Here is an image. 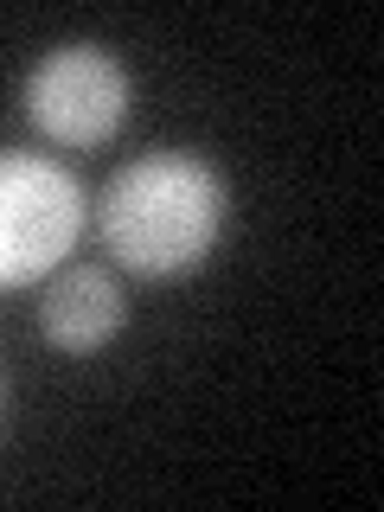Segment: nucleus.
<instances>
[{
  "mask_svg": "<svg viewBox=\"0 0 384 512\" xmlns=\"http://www.w3.org/2000/svg\"><path fill=\"white\" fill-rule=\"evenodd\" d=\"M26 116L52 148H103L128 122V71L109 45H52L26 77Z\"/></svg>",
  "mask_w": 384,
  "mask_h": 512,
  "instance_id": "3",
  "label": "nucleus"
},
{
  "mask_svg": "<svg viewBox=\"0 0 384 512\" xmlns=\"http://www.w3.org/2000/svg\"><path fill=\"white\" fill-rule=\"evenodd\" d=\"M0 416H7V378H0Z\"/></svg>",
  "mask_w": 384,
  "mask_h": 512,
  "instance_id": "5",
  "label": "nucleus"
},
{
  "mask_svg": "<svg viewBox=\"0 0 384 512\" xmlns=\"http://www.w3.org/2000/svg\"><path fill=\"white\" fill-rule=\"evenodd\" d=\"M224 218H231V192L218 167L186 148H154L135 154L128 167L109 173L103 205H96V231L103 250L135 276H186L218 250Z\"/></svg>",
  "mask_w": 384,
  "mask_h": 512,
  "instance_id": "1",
  "label": "nucleus"
},
{
  "mask_svg": "<svg viewBox=\"0 0 384 512\" xmlns=\"http://www.w3.org/2000/svg\"><path fill=\"white\" fill-rule=\"evenodd\" d=\"M84 186L52 154H0V295L52 276L84 237Z\"/></svg>",
  "mask_w": 384,
  "mask_h": 512,
  "instance_id": "2",
  "label": "nucleus"
},
{
  "mask_svg": "<svg viewBox=\"0 0 384 512\" xmlns=\"http://www.w3.org/2000/svg\"><path fill=\"white\" fill-rule=\"evenodd\" d=\"M122 327H128V295L103 263H64L52 276V288H45V301H39L45 346L71 352V359L103 352Z\"/></svg>",
  "mask_w": 384,
  "mask_h": 512,
  "instance_id": "4",
  "label": "nucleus"
}]
</instances>
